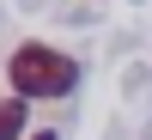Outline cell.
I'll list each match as a JSON object with an SVG mask.
<instances>
[{"instance_id": "1", "label": "cell", "mask_w": 152, "mask_h": 140, "mask_svg": "<svg viewBox=\"0 0 152 140\" xmlns=\"http://www.w3.org/2000/svg\"><path fill=\"white\" fill-rule=\"evenodd\" d=\"M6 85H12V97H67L79 85V67L55 43H18L6 55Z\"/></svg>"}, {"instance_id": "2", "label": "cell", "mask_w": 152, "mask_h": 140, "mask_svg": "<svg viewBox=\"0 0 152 140\" xmlns=\"http://www.w3.org/2000/svg\"><path fill=\"white\" fill-rule=\"evenodd\" d=\"M24 134V97H6L0 104V140H18Z\"/></svg>"}, {"instance_id": "3", "label": "cell", "mask_w": 152, "mask_h": 140, "mask_svg": "<svg viewBox=\"0 0 152 140\" xmlns=\"http://www.w3.org/2000/svg\"><path fill=\"white\" fill-rule=\"evenodd\" d=\"M31 140H55V134H31Z\"/></svg>"}]
</instances>
